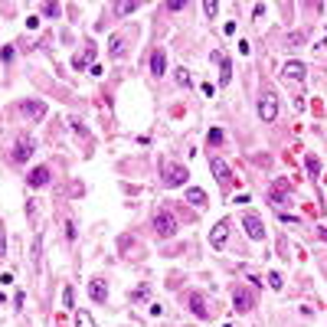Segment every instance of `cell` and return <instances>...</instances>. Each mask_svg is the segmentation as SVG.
I'll return each mask as SVG.
<instances>
[{"mask_svg":"<svg viewBox=\"0 0 327 327\" xmlns=\"http://www.w3.org/2000/svg\"><path fill=\"white\" fill-rule=\"evenodd\" d=\"M242 229H245V236L255 239V242L265 239V223H262L259 213H242Z\"/></svg>","mask_w":327,"mask_h":327,"instance_id":"cell-5","label":"cell"},{"mask_svg":"<svg viewBox=\"0 0 327 327\" xmlns=\"http://www.w3.org/2000/svg\"><path fill=\"white\" fill-rule=\"evenodd\" d=\"M187 203H193V206H206V193H203L200 187H190L187 190Z\"/></svg>","mask_w":327,"mask_h":327,"instance_id":"cell-18","label":"cell"},{"mask_svg":"<svg viewBox=\"0 0 327 327\" xmlns=\"http://www.w3.org/2000/svg\"><path fill=\"white\" fill-rule=\"evenodd\" d=\"M138 10V0H121V4H114V16H128Z\"/></svg>","mask_w":327,"mask_h":327,"instance_id":"cell-19","label":"cell"},{"mask_svg":"<svg viewBox=\"0 0 327 327\" xmlns=\"http://www.w3.org/2000/svg\"><path fill=\"white\" fill-rule=\"evenodd\" d=\"M20 111H23V118H30V121H43V118H46V105H43V102H23L20 105Z\"/></svg>","mask_w":327,"mask_h":327,"instance_id":"cell-11","label":"cell"},{"mask_svg":"<svg viewBox=\"0 0 327 327\" xmlns=\"http://www.w3.org/2000/svg\"><path fill=\"white\" fill-rule=\"evenodd\" d=\"M307 75V66L298 63V59H291V63L281 66V79H291V82H301V79Z\"/></svg>","mask_w":327,"mask_h":327,"instance_id":"cell-10","label":"cell"},{"mask_svg":"<svg viewBox=\"0 0 327 327\" xmlns=\"http://www.w3.org/2000/svg\"><path fill=\"white\" fill-rule=\"evenodd\" d=\"M209 170L216 174V180H219V187H233V170H229V164L223 161V157H209Z\"/></svg>","mask_w":327,"mask_h":327,"instance_id":"cell-6","label":"cell"},{"mask_svg":"<svg viewBox=\"0 0 327 327\" xmlns=\"http://www.w3.org/2000/svg\"><path fill=\"white\" fill-rule=\"evenodd\" d=\"M0 59H4V63H10V59H13V49L4 46V49H0Z\"/></svg>","mask_w":327,"mask_h":327,"instance_id":"cell-33","label":"cell"},{"mask_svg":"<svg viewBox=\"0 0 327 327\" xmlns=\"http://www.w3.org/2000/svg\"><path fill=\"white\" fill-rule=\"evenodd\" d=\"M33 151H36V141H33V138H20L13 144V161L16 164H26L33 157Z\"/></svg>","mask_w":327,"mask_h":327,"instance_id":"cell-8","label":"cell"},{"mask_svg":"<svg viewBox=\"0 0 327 327\" xmlns=\"http://www.w3.org/2000/svg\"><path fill=\"white\" fill-rule=\"evenodd\" d=\"M164 69H167V52H164V49H154V52H151V72L161 79Z\"/></svg>","mask_w":327,"mask_h":327,"instance_id":"cell-15","label":"cell"},{"mask_svg":"<svg viewBox=\"0 0 327 327\" xmlns=\"http://www.w3.org/2000/svg\"><path fill=\"white\" fill-rule=\"evenodd\" d=\"M183 7H187V4H180V0H170V4H167V10L177 13V10H183Z\"/></svg>","mask_w":327,"mask_h":327,"instance_id":"cell-35","label":"cell"},{"mask_svg":"<svg viewBox=\"0 0 327 327\" xmlns=\"http://www.w3.org/2000/svg\"><path fill=\"white\" fill-rule=\"evenodd\" d=\"M187 304H190V311L197 314L200 321H206V317L213 314V301H209L203 291H190V295H187Z\"/></svg>","mask_w":327,"mask_h":327,"instance_id":"cell-3","label":"cell"},{"mask_svg":"<svg viewBox=\"0 0 327 327\" xmlns=\"http://www.w3.org/2000/svg\"><path fill=\"white\" fill-rule=\"evenodd\" d=\"M252 16H255V20H262V16H265V4H255L252 7Z\"/></svg>","mask_w":327,"mask_h":327,"instance_id":"cell-32","label":"cell"},{"mask_svg":"<svg viewBox=\"0 0 327 327\" xmlns=\"http://www.w3.org/2000/svg\"><path fill=\"white\" fill-rule=\"evenodd\" d=\"M216 10H219V4H213V0L203 4V13H206V16H216Z\"/></svg>","mask_w":327,"mask_h":327,"instance_id":"cell-26","label":"cell"},{"mask_svg":"<svg viewBox=\"0 0 327 327\" xmlns=\"http://www.w3.org/2000/svg\"><path fill=\"white\" fill-rule=\"evenodd\" d=\"M75 327H95V317L88 311H75Z\"/></svg>","mask_w":327,"mask_h":327,"instance_id":"cell-21","label":"cell"},{"mask_svg":"<svg viewBox=\"0 0 327 327\" xmlns=\"http://www.w3.org/2000/svg\"><path fill=\"white\" fill-rule=\"evenodd\" d=\"M92 59H95V46H92V43H88L82 56H75V59H72V69H79V72H82V69H85L88 63H92Z\"/></svg>","mask_w":327,"mask_h":327,"instance_id":"cell-17","label":"cell"},{"mask_svg":"<svg viewBox=\"0 0 327 327\" xmlns=\"http://www.w3.org/2000/svg\"><path fill=\"white\" fill-rule=\"evenodd\" d=\"M321 239H324V242H327V226H324V229H321Z\"/></svg>","mask_w":327,"mask_h":327,"instance_id":"cell-36","label":"cell"},{"mask_svg":"<svg viewBox=\"0 0 327 327\" xmlns=\"http://www.w3.org/2000/svg\"><path fill=\"white\" fill-rule=\"evenodd\" d=\"M88 295H92V301H95V304H102L105 298H108V285H105L102 278H95L92 285H88Z\"/></svg>","mask_w":327,"mask_h":327,"instance_id":"cell-14","label":"cell"},{"mask_svg":"<svg viewBox=\"0 0 327 327\" xmlns=\"http://www.w3.org/2000/svg\"><path fill=\"white\" fill-rule=\"evenodd\" d=\"M66 239H69V242H75V223H72V219L66 223Z\"/></svg>","mask_w":327,"mask_h":327,"instance_id":"cell-29","label":"cell"},{"mask_svg":"<svg viewBox=\"0 0 327 327\" xmlns=\"http://www.w3.org/2000/svg\"><path fill=\"white\" fill-rule=\"evenodd\" d=\"M144 298H147V285H141L134 295H131V301H144Z\"/></svg>","mask_w":327,"mask_h":327,"instance_id":"cell-28","label":"cell"},{"mask_svg":"<svg viewBox=\"0 0 327 327\" xmlns=\"http://www.w3.org/2000/svg\"><path fill=\"white\" fill-rule=\"evenodd\" d=\"M233 304H236V311H239V314H249L252 307H255L252 291L249 288H233Z\"/></svg>","mask_w":327,"mask_h":327,"instance_id":"cell-7","label":"cell"},{"mask_svg":"<svg viewBox=\"0 0 327 327\" xmlns=\"http://www.w3.org/2000/svg\"><path fill=\"white\" fill-rule=\"evenodd\" d=\"M229 226H233L229 219H219V223H216V229L209 233V245H213V249H223V245H226V239H229Z\"/></svg>","mask_w":327,"mask_h":327,"instance_id":"cell-9","label":"cell"},{"mask_svg":"<svg viewBox=\"0 0 327 327\" xmlns=\"http://www.w3.org/2000/svg\"><path fill=\"white\" fill-rule=\"evenodd\" d=\"M26 183H30V187H46L49 183V167H33L30 177H26Z\"/></svg>","mask_w":327,"mask_h":327,"instance_id":"cell-13","label":"cell"},{"mask_svg":"<svg viewBox=\"0 0 327 327\" xmlns=\"http://www.w3.org/2000/svg\"><path fill=\"white\" fill-rule=\"evenodd\" d=\"M259 118L265 121V125H272V121L278 118V95L275 92H265L259 99Z\"/></svg>","mask_w":327,"mask_h":327,"instance_id":"cell-4","label":"cell"},{"mask_svg":"<svg viewBox=\"0 0 327 327\" xmlns=\"http://www.w3.org/2000/svg\"><path fill=\"white\" fill-rule=\"evenodd\" d=\"M206 141H209V144H223V131H219V128H213V131L206 134Z\"/></svg>","mask_w":327,"mask_h":327,"instance_id":"cell-25","label":"cell"},{"mask_svg":"<svg viewBox=\"0 0 327 327\" xmlns=\"http://www.w3.org/2000/svg\"><path fill=\"white\" fill-rule=\"evenodd\" d=\"M177 82H180L183 88H187V85H193V79H190V69H183V66L177 69Z\"/></svg>","mask_w":327,"mask_h":327,"instance_id":"cell-23","label":"cell"},{"mask_svg":"<svg viewBox=\"0 0 327 327\" xmlns=\"http://www.w3.org/2000/svg\"><path fill=\"white\" fill-rule=\"evenodd\" d=\"M43 13H46V16H56V13H59V4H43Z\"/></svg>","mask_w":327,"mask_h":327,"instance_id":"cell-31","label":"cell"},{"mask_svg":"<svg viewBox=\"0 0 327 327\" xmlns=\"http://www.w3.org/2000/svg\"><path fill=\"white\" fill-rule=\"evenodd\" d=\"M285 43H288L291 49H298V46L304 43V33H288V40H285Z\"/></svg>","mask_w":327,"mask_h":327,"instance_id":"cell-24","label":"cell"},{"mask_svg":"<svg viewBox=\"0 0 327 327\" xmlns=\"http://www.w3.org/2000/svg\"><path fill=\"white\" fill-rule=\"evenodd\" d=\"M0 255H4V233H0Z\"/></svg>","mask_w":327,"mask_h":327,"instance_id":"cell-37","label":"cell"},{"mask_svg":"<svg viewBox=\"0 0 327 327\" xmlns=\"http://www.w3.org/2000/svg\"><path fill=\"white\" fill-rule=\"evenodd\" d=\"M213 59L219 63V85H229L233 82V63H229L223 52H213Z\"/></svg>","mask_w":327,"mask_h":327,"instance_id":"cell-12","label":"cell"},{"mask_svg":"<svg viewBox=\"0 0 327 327\" xmlns=\"http://www.w3.org/2000/svg\"><path fill=\"white\" fill-rule=\"evenodd\" d=\"M268 285H272V288L278 291L281 285H285V281H281V275H278V272H272V275H268Z\"/></svg>","mask_w":327,"mask_h":327,"instance_id":"cell-27","label":"cell"},{"mask_svg":"<svg viewBox=\"0 0 327 327\" xmlns=\"http://www.w3.org/2000/svg\"><path fill=\"white\" fill-rule=\"evenodd\" d=\"M40 26V16H26V30H36Z\"/></svg>","mask_w":327,"mask_h":327,"instance_id":"cell-34","label":"cell"},{"mask_svg":"<svg viewBox=\"0 0 327 327\" xmlns=\"http://www.w3.org/2000/svg\"><path fill=\"white\" fill-rule=\"evenodd\" d=\"M304 167H307V174H311V177L321 174V161H317L314 154H307V157H304Z\"/></svg>","mask_w":327,"mask_h":327,"instance_id":"cell-22","label":"cell"},{"mask_svg":"<svg viewBox=\"0 0 327 327\" xmlns=\"http://www.w3.org/2000/svg\"><path fill=\"white\" fill-rule=\"evenodd\" d=\"M63 301H66V307H75V298H72V288H66V291H63Z\"/></svg>","mask_w":327,"mask_h":327,"instance_id":"cell-30","label":"cell"},{"mask_svg":"<svg viewBox=\"0 0 327 327\" xmlns=\"http://www.w3.org/2000/svg\"><path fill=\"white\" fill-rule=\"evenodd\" d=\"M33 268H40V259H43V236H36V239H33Z\"/></svg>","mask_w":327,"mask_h":327,"instance_id":"cell-20","label":"cell"},{"mask_svg":"<svg viewBox=\"0 0 327 327\" xmlns=\"http://www.w3.org/2000/svg\"><path fill=\"white\" fill-rule=\"evenodd\" d=\"M125 36H121V33H118V36H111V43H108V56L111 59H121V56H125Z\"/></svg>","mask_w":327,"mask_h":327,"instance_id":"cell-16","label":"cell"},{"mask_svg":"<svg viewBox=\"0 0 327 327\" xmlns=\"http://www.w3.org/2000/svg\"><path fill=\"white\" fill-rule=\"evenodd\" d=\"M161 177H164V187H183L187 183V177H190V170L183 164H177V161H161Z\"/></svg>","mask_w":327,"mask_h":327,"instance_id":"cell-1","label":"cell"},{"mask_svg":"<svg viewBox=\"0 0 327 327\" xmlns=\"http://www.w3.org/2000/svg\"><path fill=\"white\" fill-rule=\"evenodd\" d=\"M154 233H157V239H174L177 236V216L170 209H157L154 213Z\"/></svg>","mask_w":327,"mask_h":327,"instance_id":"cell-2","label":"cell"}]
</instances>
